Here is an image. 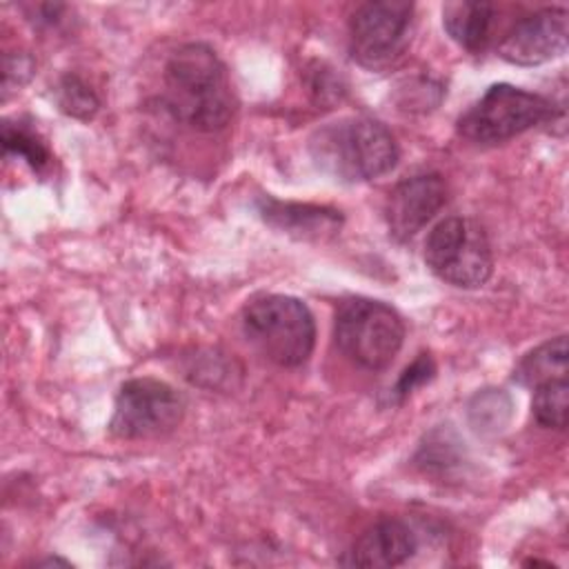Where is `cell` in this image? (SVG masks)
<instances>
[{"mask_svg":"<svg viewBox=\"0 0 569 569\" xmlns=\"http://www.w3.org/2000/svg\"><path fill=\"white\" fill-rule=\"evenodd\" d=\"M162 102L198 131L222 129L236 111V93L218 53L202 42L178 47L164 64Z\"/></svg>","mask_w":569,"mask_h":569,"instance_id":"cell-1","label":"cell"},{"mask_svg":"<svg viewBox=\"0 0 569 569\" xmlns=\"http://www.w3.org/2000/svg\"><path fill=\"white\" fill-rule=\"evenodd\" d=\"M313 162L345 182L373 180L398 162V144L391 131L367 116H349L320 127L309 138Z\"/></svg>","mask_w":569,"mask_h":569,"instance_id":"cell-2","label":"cell"},{"mask_svg":"<svg viewBox=\"0 0 569 569\" xmlns=\"http://www.w3.org/2000/svg\"><path fill=\"white\" fill-rule=\"evenodd\" d=\"M247 340L280 367H300L316 345V322L309 307L284 293L253 298L242 311Z\"/></svg>","mask_w":569,"mask_h":569,"instance_id":"cell-3","label":"cell"},{"mask_svg":"<svg viewBox=\"0 0 569 569\" xmlns=\"http://www.w3.org/2000/svg\"><path fill=\"white\" fill-rule=\"evenodd\" d=\"M333 338L351 362L378 371L398 356L405 340V325L393 307L356 296L338 305Z\"/></svg>","mask_w":569,"mask_h":569,"instance_id":"cell-4","label":"cell"},{"mask_svg":"<svg viewBox=\"0 0 569 569\" xmlns=\"http://www.w3.org/2000/svg\"><path fill=\"white\" fill-rule=\"evenodd\" d=\"M425 262L447 284L460 289L482 287L493 271L485 227L462 216L440 220L425 240Z\"/></svg>","mask_w":569,"mask_h":569,"instance_id":"cell-5","label":"cell"},{"mask_svg":"<svg viewBox=\"0 0 569 569\" xmlns=\"http://www.w3.org/2000/svg\"><path fill=\"white\" fill-rule=\"evenodd\" d=\"M553 113V104L531 91L513 84H491L460 118L458 131L471 142H505Z\"/></svg>","mask_w":569,"mask_h":569,"instance_id":"cell-6","label":"cell"},{"mask_svg":"<svg viewBox=\"0 0 569 569\" xmlns=\"http://www.w3.org/2000/svg\"><path fill=\"white\" fill-rule=\"evenodd\" d=\"M184 416L182 396L156 378L127 380L113 405L109 429L124 440L164 436L180 425Z\"/></svg>","mask_w":569,"mask_h":569,"instance_id":"cell-7","label":"cell"},{"mask_svg":"<svg viewBox=\"0 0 569 569\" xmlns=\"http://www.w3.org/2000/svg\"><path fill=\"white\" fill-rule=\"evenodd\" d=\"M413 4L376 0L362 4L349 22L351 58L367 69L389 67L405 49Z\"/></svg>","mask_w":569,"mask_h":569,"instance_id":"cell-8","label":"cell"},{"mask_svg":"<svg viewBox=\"0 0 569 569\" xmlns=\"http://www.w3.org/2000/svg\"><path fill=\"white\" fill-rule=\"evenodd\" d=\"M569 11L547 7L518 20L500 40L498 56L518 67H536L567 51Z\"/></svg>","mask_w":569,"mask_h":569,"instance_id":"cell-9","label":"cell"},{"mask_svg":"<svg viewBox=\"0 0 569 569\" xmlns=\"http://www.w3.org/2000/svg\"><path fill=\"white\" fill-rule=\"evenodd\" d=\"M447 202V184L438 173H418L400 180L385 202L389 233L396 240L413 238Z\"/></svg>","mask_w":569,"mask_h":569,"instance_id":"cell-10","label":"cell"},{"mask_svg":"<svg viewBox=\"0 0 569 569\" xmlns=\"http://www.w3.org/2000/svg\"><path fill=\"white\" fill-rule=\"evenodd\" d=\"M416 547V536L402 520L380 518L356 538V542L340 562L347 567L367 569L398 567L413 556Z\"/></svg>","mask_w":569,"mask_h":569,"instance_id":"cell-11","label":"cell"},{"mask_svg":"<svg viewBox=\"0 0 569 569\" xmlns=\"http://www.w3.org/2000/svg\"><path fill=\"white\" fill-rule=\"evenodd\" d=\"M258 211L267 224L300 240H325L336 236L342 227V213L325 204L262 198Z\"/></svg>","mask_w":569,"mask_h":569,"instance_id":"cell-12","label":"cell"},{"mask_svg":"<svg viewBox=\"0 0 569 569\" xmlns=\"http://www.w3.org/2000/svg\"><path fill=\"white\" fill-rule=\"evenodd\" d=\"M493 20V4L480 0H456L442 7V24L453 42L467 51L485 47Z\"/></svg>","mask_w":569,"mask_h":569,"instance_id":"cell-13","label":"cell"},{"mask_svg":"<svg viewBox=\"0 0 569 569\" xmlns=\"http://www.w3.org/2000/svg\"><path fill=\"white\" fill-rule=\"evenodd\" d=\"M556 378H567V336L542 342L513 369V380L525 387H538Z\"/></svg>","mask_w":569,"mask_h":569,"instance_id":"cell-14","label":"cell"},{"mask_svg":"<svg viewBox=\"0 0 569 569\" xmlns=\"http://www.w3.org/2000/svg\"><path fill=\"white\" fill-rule=\"evenodd\" d=\"M567 378L547 380L533 387L531 411L538 425L562 431L567 427V400H569Z\"/></svg>","mask_w":569,"mask_h":569,"instance_id":"cell-15","label":"cell"},{"mask_svg":"<svg viewBox=\"0 0 569 569\" xmlns=\"http://www.w3.org/2000/svg\"><path fill=\"white\" fill-rule=\"evenodd\" d=\"M2 147L7 153H13V156H20L22 160H27L29 167L36 171H42L49 164L47 147L40 142V138L31 129H27L22 124L4 122Z\"/></svg>","mask_w":569,"mask_h":569,"instance_id":"cell-16","label":"cell"},{"mask_svg":"<svg viewBox=\"0 0 569 569\" xmlns=\"http://www.w3.org/2000/svg\"><path fill=\"white\" fill-rule=\"evenodd\" d=\"M58 104L64 113L73 116V118H91L98 111V98L93 93V89L78 76H64L58 84Z\"/></svg>","mask_w":569,"mask_h":569,"instance_id":"cell-17","label":"cell"},{"mask_svg":"<svg viewBox=\"0 0 569 569\" xmlns=\"http://www.w3.org/2000/svg\"><path fill=\"white\" fill-rule=\"evenodd\" d=\"M433 373H436V365H433L431 356H429V353H420V356L402 371V376H400V380H398V385H396V389H393V396L398 398V402H402L416 387L429 382V380L433 378Z\"/></svg>","mask_w":569,"mask_h":569,"instance_id":"cell-18","label":"cell"}]
</instances>
